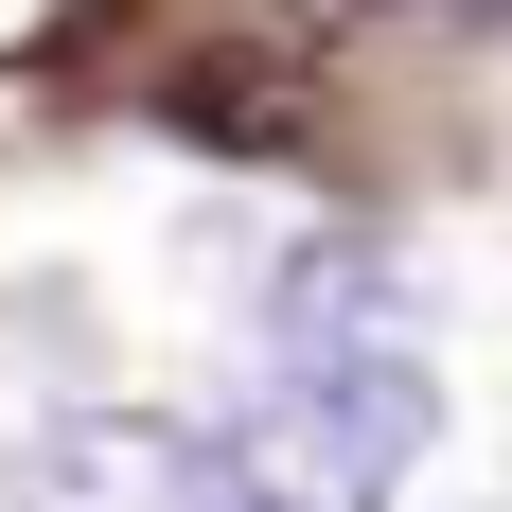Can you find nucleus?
Here are the masks:
<instances>
[{
  "mask_svg": "<svg viewBox=\"0 0 512 512\" xmlns=\"http://www.w3.org/2000/svg\"><path fill=\"white\" fill-rule=\"evenodd\" d=\"M18 512H265V495L230 477V442H195V424L53 407V424H18Z\"/></svg>",
  "mask_w": 512,
  "mask_h": 512,
  "instance_id": "nucleus-2",
  "label": "nucleus"
},
{
  "mask_svg": "<svg viewBox=\"0 0 512 512\" xmlns=\"http://www.w3.org/2000/svg\"><path fill=\"white\" fill-rule=\"evenodd\" d=\"M442 442V371L424 336H336V354H265L248 424H230V477L265 512H389Z\"/></svg>",
  "mask_w": 512,
  "mask_h": 512,
  "instance_id": "nucleus-1",
  "label": "nucleus"
}]
</instances>
